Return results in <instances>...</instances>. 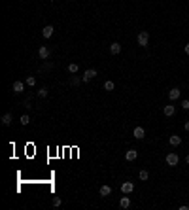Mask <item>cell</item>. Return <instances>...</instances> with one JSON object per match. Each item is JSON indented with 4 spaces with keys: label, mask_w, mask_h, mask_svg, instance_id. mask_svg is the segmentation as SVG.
I'll use <instances>...</instances> for the list:
<instances>
[{
    "label": "cell",
    "mask_w": 189,
    "mask_h": 210,
    "mask_svg": "<svg viewBox=\"0 0 189 210\" xmlns=\"http://www.w3.org/2000/svg\"><path fill=\"white\" fill-rule=\"evenodd\" d=\"M53 206H61V204H63V201H61V197H53Z\"/></svg>",
    "instance_id": "24"
},
{
    "label": "cell",
    "mask_w": 189,
    "mask_h": 210,
    "mask_svg": "<svg viewBox=\"0 0 189 210\" xmlns=\"http://www.w3.org/2000/svg\"><path fill=\"white\" fill-rule=\"evenodd\" d=\"M110 193H112V187L110 186H102L100 187V197H108Z\"/></svg>",
    "instance_id": "15"
},
{
    "label": "cell",
    "mask_w": 189,
    "mask_h": 210,
    "mask_svg": "<svg viewBox=\"0 0 189 210\" xmlns=\"http://www.w3.org/2000/svg\"><path fill=\"white\" fill-rule=\"evenodd\" d=\"M28 123H30V117L27 114H23L21 116V125H28Z\"/></svg>",
    "instance_id": "22"
},
{
    "label": "cell",
    "mask_w": 189,
    "mask_h": 210,
    "mask_svg": "<svg viewBox=\"0 0 189 210\" xmlns=\"http://www.w3.org/2000/svg\"><path fill=\"white\" fill-rule=\"evenodd\" d=\"M36 95L40 97V99H45V97H47V87H42V89H40Z\"/></svg>",
    "instance_id": "18"
},
{
    "label": "cell",
    "mask_w": 189,
    "mask_h": 210,
    "mask_svg": "<svg viewBox=\"0 0 189 210\" xmlns=\"http://www.w3.org/2000/svg\"><path fill=\"white\" fill-rule=\"evenodd\" d=\"M136 157H138V151H136V150H129V151L125 153V159L127 161H134Z\"/></svg>",
    "instance_id": "9"
},
{
    "label": "cell",
    "mask_w": 189,
    "mask_h": 210,
    "mask_svg": "<svg viewBox=\"0 0 189 210\" xmlns=\"http://www.w3.org/2000/svg\"><path fill=\"white\" fill-rule=\"evenodd\" d=\"M182 108H183V110H189V100H187V99L182 100Z\"/></svg>",
    "instance_id": "25"
},
{
    "label": "cell",
    "mask_w": 189,
    "mask_h": 210,
    "mask_svg": "<svg viewBox=\"0 0 189 210\" xmlns=\"http://www.w3.org/2000/svg\"><path fill=\"white\" fill-rule=\"evenodd\" d=\"M80 81H81V80L78 78V76H74V74L70 76V85H80Z\"/></svg>",
    "instance_id": "19"
},
{
    "label": "cell",
    "mask_w": 189,
    "mask_h": 210,
    "mask_svg": "<svg viewBox=\"0 0 189 210\" xmlns=\"http://www.w3.org/2000/svg\"><path fill=\"white\" fill-rule=\"evenodd\" d=\"M147 176H150V174H147V170H146V168H142L140 174H138V178H140V180H147Z\"/></svg>",
    "instance_id": "21"
},
{
    "label": "cell",
    "mask_w": 189,
    "mask_h": 210,
    "mask_svg": "<svg viewBox=\"0 0 189 210\" xmlns=\"http://www.w3.org/2000/svg\"><path fill=\"white\" fill-rule=\"evenodd\" d=\"M66 68H68V72H70V74H76V72H78V64H76V63H70L68 66H66Z\"/></svg>",
    "instance_id": "17"
},
{
    "label": "cell",
    "mask_w": 189,
    "mask_h": 210,
    "mask_svg": "<svg viewBox=\"0 0 189 210\" xmlns=\"http://www.w3.org/2000/svg\"><path fill=\"white\" fill-rule=\"evenodd\" d=\"M168 142H170V146H180V144H182V136L172 135L170 138H168Z\"/></svg>",
    "instance_id": "10"
},
{
    "label": "cell",
    "mask_w": 189,
    "mask_h": 210,
    "mask_svg": "<svg viewBox=\"0 0 189 210\" xmlns=\"http://www.w3.org/2000/svg\"><path fill=\"white\" fill-rule=\"evenodd\" d=\"M147 42H150V32H147V30H142V32L138 34V45L146 48Z\"/></svg>",
    "instance_id": "1"
},
{
    "label": "cell",
    "mask_w": 189,
    "mask_h": 210,
    "mask_svg": "<svg viewBox=\"0 0 189 210\" xmlns=\"http://www.w3.org/2000/svg\"><path fill=\"white\" fill-rule=\"evenodd\" d=\"M183 129H185V131H189V121H185V123H183Z\"/></svg>",
    "instance_id": "27"
},
{
    "label": "cell",
    "mask_w": 189,
    "mask_h": 210,
    "mask_svg": "<svg viewBox=\"0 0 189 210\" xmlns=\"http://www.w3.org/2000/svg\"><path fill=\"white\" fill-rule=\"evenodd\" d=\"M132 136H134V138H138V140H142V138L146 136L144 127H134V131H132Z\"/></svg>",
    "instance_id": "3"
},
{
    "label": "cell",
    "mask_w": 189,
    "mask_h": 210,
    "mask_svg": "<svg viewBox=\"0 0 189 210\" xmlns=\"http://www.w3.org/2000/svg\"><path fill=\"white\" fill-rule=\"evenodd\" d=\"M23 106H25V108H27V110H30V108H32V104H30V100H28V99L23 102Z\"/></svg>",
    "instance_id": "26"
},
{
    "label": "cell",
    "mask_w": 189,
    "mask_h": 210,
    "mask_svg": "<svg viewBox=\"0 0 189 210\" xmlns=\"http://www.w3.org/2000/svg\"><path fill=\"white\" fill-rule=\"evenodd\" d=\"M2 125H4V127H9V125H12V114H9V112L2 116Z\"/></svg>",
    "instance_id": "13"
},
{
    "label": "cell",
    "mask_w": 189,
    "mask_h": 210,
    "mask_svg": "<svg viewBox=\"0 0 189 210\" xmlns=\"http://www.w3.org/2000/svg\"><path fill=\"white\" fill-rule=\"evenodd\" d=\"M174 110H176V108H174V106H172V104H166L165 108H163V114H165L166 117H170L172 114H174Z\"/></svg>",
    "instance_id": "12"
},
{
    "label": "cell",
    "mask_w": 189,
    "mask_h": 210,
    "mask_svg": "<svg viewBox=\"0 0 189 210\" xmlns=\"http://www.w3.org/2000/svg\"><path fill=\"white\" fill-rule=\"evenodd\" d=\"M95 76H96V70H95V68H89V70H85V74H83V78H81V80H83V81H89V80H93Z\"/></svg>",
    "instance_id": "6"
},
{
    "label": "cell",
    "mask_w": 189,
    "mask_h": 210,
    "mask_svg": "<svg viewBox=\"0 0 189 210\" xmlns=\"http://www.w3.org/2000/svg\"><path fill=\"white\" fill-rule=\"evenodd\" d=\"M38 55H40V59H47V57H49V48L42 45V48L38 49Z\"/></svg>",
    "instance_id": "11"
},
{
    "label": "cell",
    "mask_w": 189,
    "mask_h": 210,
    "mask_svg": "<svg viewBox=\"0 0 189 210\" xmlns=\"http://www.w3.org/2000/svg\"><path fill=\"white\" fill-rule=\"evenodd\" d=\"M119 51H121V44L114 42V44L110 45V53H112V55H117V53H119Z\"/></svg>",
    "instance_id": "14"
},
{
    "label": "cell",
    "mask_w": 189,
    "mask_h": 210,
    "mask_svg": "<svg viewBox=\"0 0 189 210\" xmlns=\"http://www.w3.org/2000/svg\"><path fill=\"white\" fill-rule=\"evenodd\" d=\"M165 161H166V165H168V167H176L180 159H178V155H176V153H168Z\"/></svg>",
    "instance_id": "2"
},
{
    "label": "cell",
    "mask_w": 189,
    "mask_h": 210,
    "mask_svg": "<svg viewBox=\"0 0 189 210\" xmlns=\"http://www.w3.org/2000/svg\"><path fill=\"white\" fill-rule=\"evenodd\" d=\"M114 87H115L114 81H106V83H104V89H106V91H114Z\"/></svg>",
    "instance_id": "23"
},
{
    "label": "cell",
    "mask_w": 189,
    "mask_h": 210,
    "mask_svg": "<svg viewBox=\"0 0 189 210\" xmlns=\"http://www.w3.org/2000/svg\"><path fill=\"white\" fill-rule=\"evenodd\" d=\"M180 95H182V91L178 89V87H174V89L168 91V99H170V100H178V99H180Z\"/></svg>",
    "instance_id": "4"
},
{
    "label": "cell",
    "mask_w": 189,
    "mask_h": 210,
    "mask_svg": "<svg viewBox=\"0 0 189 210\" xmlns=\"http://www.w3.org/2000/svg\"><path fill=\"white\" fill-rule=\"evenodd\" d=\"M132 189H134V184L132 182H123L121 184V191L123 193H132Z\"/></svg>",
    "instance_id": "5"
},
{
    "label": "cell",
    "mask_w": 189,
    "mask_h": 210,
    "mask_svg": "<svg viewBox=\"0 0 189 210\" xmlns=\"http://www.w3.org/2000/svg\"><path fill=\"white\" fill-rule=\"evenodd\" d=\"M185 163H187V165H189V153H187V155H185Z\"/></svg>",
    "instance_id": "29"
},
{
    "label": "cell",
    "mask_w": 189,
    "mask_h": 210,
    "mask_svg": "<svg viewBox=\"0 0 189 210\" xmlns=\"http://www.w3.org/2000/svg\"><path fill=\"white\" fill-rule=\"evenodd\" d=\"M12 89H13V93H15V95H21V93H23V89H25V83H23V81H15Z\"/></svg>",
    "instance_id": "7"
},
{
    "label": "cell",
    "mask_w": 189,
    "mask_h": 210,
    "mask_svg": "<svg viewBox=\"0 0 189 210\" xmlns=\"http://www.w3.org/2000/svg\"><path fill=\"white\" fill-rule=\"evenodd\" d=\"M183 51H185V53L189 55V44H185V48H183Z\"/></svg>",
    "instance_id": "28"
},
{
    "label": "cell",
    "mask_w": 189,
    "mask_h": 210,
    "mask_svg": "<svg viewBox=\"0 0 189 210\" xmlns=\"http://www.w3.org/2000/svg\"><path fill=\"white\" fill-rule=\"evenodd\" d=\"M27 85L34 87V85H36V78H34V76H28V78H27Z\"/></svg>",
    "instance_id": "20"
},
{
    "label": "cell",
    "mask_w": 189,
    "mask_h": 210,
    "mask_svg": "<svg viewBox=\"0 0 189 210\" xmlns=\"http://www.w3.org/2000/svg\"><path fill=\"white\" fill-rule=\"evenodd\" d=\"M119 206H121V208H129V206H131V199H129V197H121Z\"/></svg>",
    "instance_id": "16"
},
{
    "label": "cell",
    "mask_w": 189,
    "mask_h": 210,
    "mask_svg": "<svg viewBox=\"0 0 189 210\" xmlns=\"http://www.w3.org/2000/svg\"><path fill=\"white\" fill-rule=\"evenodd\" d=\"M53 30H55V29L51 27V25H47V27L42 29V36H44V38H51V36H53Z\"/></svg>",
    "instance_id": "8"
}]
</instances>
